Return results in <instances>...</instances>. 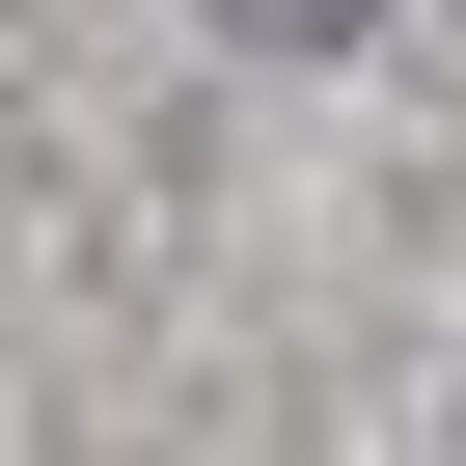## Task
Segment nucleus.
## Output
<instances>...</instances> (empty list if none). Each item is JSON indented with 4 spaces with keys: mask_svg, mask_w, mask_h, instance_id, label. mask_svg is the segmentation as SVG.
Instances as JSON below:
<instances>
[{
    "mask_svg": "<svg viewBox=\"0 0 466 466\" xmlns=\"http://www.w3.org/2000/svg\"><path fill=\"white\" fill-rule=\"evenodd\" d=\"M219 28H248V56H357L384 0H219Z\"/></svg>",
    "mask_w": 466,
    "mask_h": 466,
    "instance_id": "1",
    "label": "nucleus"
}]
</instances>
